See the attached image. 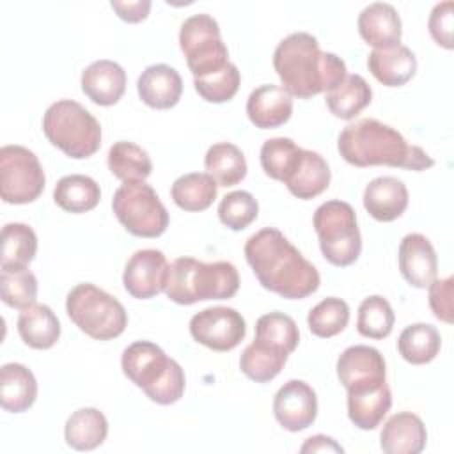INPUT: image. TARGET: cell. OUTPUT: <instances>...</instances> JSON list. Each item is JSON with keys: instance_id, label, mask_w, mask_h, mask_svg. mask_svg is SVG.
<instances>
[{"instance_id": "cell-1", "label": "cell", "mask_w": 454, "mask_h": 454, "mask_svg": "<svg viewBox=\"0 0 454 454\" xmlns=\"http://www.w3.org/2000/svg\"><path fill=\"white\" fill-rule=\"evenodd\" d=\"M245 257L259 284L287 300H303L317 291L319 271L275 227H264L245 243Z\"/></svg>"}, {"instance_id": "cell-2", "label": "cell", "mask_w": 454, "mask_h": 454, "mask_svg": "<svg viewBox=\"0 0 454 454\" xmlns=\"http://www.w3.org/2000/svg\"><path fill=\"white\" fill-rule=\"evenodd\" d=\"M273 67L282 87L300 99L328 92L348 76L344 60L321 51L317 39L307 32H293L278 43Z\"/></svg>"}, {"instance_id": "cell-3", "label": "cell", "mask_w": 454, "mask_h": 454, "mask_svg": "<svg viewBox=\"0 0 454 454\" xmlns=\"http://www.w3.org/2000/svg\"><path fill=\"white\" fill-rule=\"evenodd\" d=\"M337 149L355 167L387 165L420 172L434 165L422 147L408 144L395 128L371 117L348 124L339 135Z\"/></svg>"}, {"instance_id": "cell-4", "label": "cell", "mask_w": 454, "mask_h": 454, "mask_svg": "<svg viewBox=\"0 0 454 454\" xmlns=\"http://www.w3.org/2000/svg\"><path fill=\"white\" fill-rule=\"evenodd\" d=\"M239 289V275L232 262H202L193 257H177L168 270L165 294L179 305L204 300H229Z\"/></svg>"}, {"instance_id": "cell-5", "label": "cell", "mask_w": 454, "mask_h": 454, "mask_svg": "<svg viewBox=\"0 0 454 454\" xmlns=\"http://www.w3.org/2000/svg\"><path fill=\"white\" fill-rule=\"evenodd\" d=\"M121 367L124 376L156 404H174L184 394L183 367L154 342L137 340L129 344L122 351Z\"/></svg>"}, {"instance_id": "cell-6", "label": "cell", "mask_w": 454, "mask_h": 454, "mask_svg": "<svg viewBox=\"0 0 454 454\" xmlns=\"http://www.w3.org/2000/svg\"><path fill=\"white\" fill-rule=\"evenodd\" d=\"M46 138L66 156L82 160L92 156L101 145L98 119L73 99H59L43 115Z\"/></svg>"}, {"instance_id": "cell-7", "label": "cell", "mask_w": 454, "mask_h": 454, "mask_svg": "<svg viewBox=\"0 0 454 454\" xmlns=\"http://www.w3.org/2000/svg\"><path fill=\"white\" fill-rule=\"evenodd\" d=\"M66 312L83 333L96 340L115 339L128 326L122 303L89 282L78 284L67 293Z\"/></svg>"}, {"instance_id": "cell-8", "label": "cell", "mask_w": 454, "mask_h": 454, "mask_svg": "<svg viewBox=\"0 0 454 454\" xmlns=\"http://www.w3.org/2000/svg\"><path fill=\"white\" fill-rule=\"evenodd\" d=\"M323 257L339 268L353 264L362 252L356 213L344 200L323 202L312 218Z\"/></svg>"}, {"instance_id": "cell-9", "label": "cell", "mask_w": 454, "mask_h": 454, "mask_svg": "<svg viewBox=\"0 0 454 454\" xmlns=\"http://www.w3.org/2000/svg\"><path fill=\"white\" fill-rule=\"evenodd\" d=\"M121 225L138 238H158L168 227V211L145 181L122 183L112 199Z\"/></svg>"}, {"instance_id": "cell-10", "label": "cell", "mask_w": 454, "mask_h": 454, "mask_svg": "<svg viewBox=\"0 0 454 454\" xmlns=\"http://www.w3.org/2000/svg\"><path fill=\"white\" fill-rule=\"evenodd\" d=\"M179 48L193 78L209 76L229 64V51L222 41L220 27L209 14H193L183 21Z\"/></svg>"}, {"instance_id": "cell-11", "label": "cell", "mask_w": 454, "mask_h": 454, "mask_svg": "<svg viewBox=\"0 0 454 454\" xmlns=\"http://www.w3.org/2000/svg\"><path fill=\"white\" fill-rule=\"evenodd\" d=\"M44 183V170L30 149L16 144L0 149V195L4 202H34L43 193Z\"/></svg>"}, {"instance_id": "cell-12", "label": "cell", "mask_w": 454, "mask_h": 454, "mask_svg": "<svg viewBox=\"0 0 454 454\" xmlns=\"http://www.w3.org/2000/svg\"><path fill=\"white\" fill-rule=\"evenodd\" d=\"M190 333L213 351H231L245 339L247 323L232 307H207L192 316Z\"/></svg>"}, {"instance_id": "cell-13", "label": "cell", "mask_w": 454, "mask_h": 454, "mask_svg": "<svg viewBox=\"0 0 454 454\" xmlns=\"http://www.w3.org/2000/svg\"><path fill=\"white\" fill-rule=\"evenodd\" d=\"M337 378L348 394L376 390L387 383L385 358L376 348L349 346L337 358Z\"/></svg>"}, {"instance_id": "cell-14", "label": "cell", "mask_w": 454, "mask_h": 454, "mask_svg": "<svg viewBox=\"0 0 454 454\" xmlns=\"http://www.w3.org/2000/svg\"><path fill=\"white\" fill-rule=\"evenodd\" d=\"M170 264L161 250H137L126 262L122 284L128 294L137 300H149L165 291Z\"/></svg>"}, {"instance_id": "cell-15", "label": "cell", "mask_w": 454, "mask_h": 454, "mask_svg": "<svg viewBox=\"0 0 454 454\" xmlns=\"http://www.w3.org/2000/svg\"><path fill=\"white\" fill-rule=\"evenodd\" d=\"M273 415L277 422L291 433L307 429L317 417L314 388L301 380L286 381L275 394Z\"/></svg>"}, {"instance_id": "cell-16", "label": "cell", "mask_w": 454, "mask_h": 454, "mask_svg": "<svg viewBox=\"0 0 454 454\" xmlns=\"http://www.w3.org/2000/svg\"><path fill=\"white\" fill-rule=\"evenodd\" d=\"M399 270L404 280L417 289H426L436 278L438 257L431 241L419 232L406 234L399 245Z\"/></svg>"}, {"instance_id": "cell-17", "label": "cell", "mask_w": 454, "mask_h": 454, "mask_svg": "<svg viewBox=\"0 0 454 454\" xmlns=\"http://www.w3.org/2000/svg\"><path fill=\"white\" fill-rule=\"evenodd\" d=\"M358 32L374 50H387L401 44L403 25L394 5L372 2L358 14Z\"/></svg>"}, {"instance_id": "cell-18", "label": "cell", "mask_w": 454, "mask_h": 454, "mask_svg": "<svg viewBox=\"0 0 454 454\" xmlns=\"http://www.w3.org/2000/svg\"><path fill=\"white\" fill-rule=\"evenodd\" d=\"M293 114L291 94L273 83H266L250 92L247 99V115L259 129H271L286 124Z\"/></svg>"}, {"instance_id": "cell-19", "label": "cell", "mask_w": 454, "mask_h": 454, "mask_svg": "<svg viewBox=\"0 0 454 454\" xmlns=\"http://www.w3.org/2000/svg\"><path fill=\"white\" fill-rule=\"evenodd\" d=\"M82 90L92 103L112 106L126 90V71L114 60H96L82 73Z\"/></svg>"}, {"instance_id": "cell-20", "label": "cell", "mask_w": 454, "mask_h": 454, "mask_svg": "<svg viewBox=\"0 0 454 454\" xmlns=\"http://www.w3.org/2000/svg\"><path fill=\"white\" fill-rule=\"evenodd\" d=\"M140 99L156 110H168L177 105L183 94L181 74L167 64L147 66L137 80Z\"/></svg>"}, {"instance_id": "cell-21", "label": "cell", "mask_w": 454, "mask_h": 454, "mask_svg": "<svg viewBox=\"0 0 454 454\" xmlns=\"http://www.w3.org/2000/svg\"><path fill=\"white\" fill-rule=\"evenodd\" d=\"M362 200L374 220L394 222L408 207V188L394 176H381L365 186Z\"/></svg>"}, {"instance_id": "cell-22", "label": "cell", "mask_w": 454, "mask_h": 454, "mask_svg": "<svg viewBox=\"0 0 454 454\" xmlns=\"http://www.w3.org/2000/svg\"><path fill=\"white\" fill-rule=\"evenodd\" d=\"M427 442L422 419L411 411L394 413L383 426L380 447L387 454H419Z\"/></svg>"}, {"instance_id": "cell-23", "label": "cell", "mask_w": 454, "mask_h": 454, "mask_svg": "<svg viewBox=\"0 0 454 454\" xmlns=\"http://www.w3.org/2000/svg\"><path fill=\"white\" fill-rule=\"evenodd\" d=\"M330 177L332 172L326 160L316 151L301 149L298 161L284 184L296 199L310 200L328 188Z\"/></svg>"}, {"instance_id": "cell-24", "label": "cell", "mask_w": 454, "mask_h": 454, "mask_svg": "<svg viewBox=\"0 0 454 454\" xmlns=\"http://www.w3.org/2000/svg\"><path fill=\"white\" fill-rule=\"evenodd\" d=\"M371 74L385 87H401L417 73V57L404 46L397 44L387 50H372L367 57Z\"/></svg>"}, {"instance_id": "cell-25", "label": "cell", "mask_w": 454, "mask_h": 454, "mask_svg": "<svg viewBox=\"0 0 454 454\" xmlns=\"http://www.w3.org/2000/svg\"><path fill=\"white\" fill-rule=\"evenodd\" d=\"M37 397V381L34 372L23 364H4L0 369V404L5 411L21 413L28 410Z\"/></svg>"}, {"instance_id": "cell-26", "label": "cell", "mask_w": 454, "mask_h": 454, "mask_svg": "<svg viewBox=\"0 0 454 454\" xmlns=\"http://www.w3.org/2000/svg\"><path fill=\"white\" fill-rule=\"evenodd\" d=\"M18 333L28 348L50 349L60 337V323L48 305L32 303L18 316Z\"/></svg>"}, {"instance_id": "cell-27", "label": "cell", "mask_w": 454, "mask_h": 454, "mask_svg": "<svg viewBox=\"0 0 454 454\" xmlns=\"http://www.w3.org/2000/svg\"><path fill=\"white\" fill-rule=\"evenodd\" d=\"M108 434V420L98 408H80L71 413L64 426L66 443L76 450L99 447Z\"/></svg>"}, {"instance_id": "cell-28", "label": "cell", "mask_w": 454, "mask_h": 454, "mask_svg": "<svg viewBox=\"0 0 454 454\" xmlns=\"http://www.w3.org/2000/svg\"><path fill=\"white\" fill-rule=\"evenodd\" d=\"M287 351L264 340L254 339V342H250L239 356V369L247 378L254 380L255 383H266L280 374L287 362Z\"/></svg>"}, {"instance_id": "cell-29", "label": "cell", "mask_w": 454, "mask_h": 454, "mask_svg": "<svg viewBox=\"0 0 454 454\" xmlns=\"http://www.w3.org/2000/svg\"><path fill=\"white\" fill-rule=\"evenodd\" d=\"M372 99V89L360 74H348L337 87L326 92L328 110L344 121L355 119Z\"/></svg>"}, {"instance_id": "cell-30", "label": "cell", "mask_w": 454, "mask_h": 454, "mask_svg": "<svg viewBox=\"0 0 454 454\" xmlns=\"http://www.w3.org/2000/svg\"><path fill=\"white\" fill-rule=\"evenodd\" d=\"M101 199L99 184L83 174L64 176L53 190L55 204L67 213H87L98 206Z\"/></svg>"}, {"instance_id": "cell-31", "label": "cell", "mask_w": 454, "mask_h": 454, "mask_svg": "<svg viewBox=\"0 0 454 454\" xmlns=\"http://www.w3.org/2000/svg\"><path fill=\"white\" fill-rule=\"evenodd\" d=\"M204 167L218 186H234L247 176V160L241 149L231 142L213 144L206 156Z\"/></svg>"}, {"instance_id": "cell-32", "label": "cell", "mask_w": 454, "mask_h": 454, "mask_svg": "<svg viewBox=\"0 0 454 454\" xmlns=\"http://www.w3.org/2000/svg\"><path fill=\"white\" fill-rule=\"evenodd\" d=\"M37 236L27 223L12 222L2 227V270H21L35 257Z\"/></svg>"}, {"instance_id": "cell-33", "label": "cell", "mask_w": 454, "mask_h": 454, "mask_svg": "<svg viewBox=\"0 0 454 454\" xmlns=\"http://www.w3.org/2000/svg\"><path fill=\"white\" fill-rule=\"evenodd\" d=\"M440 332L429 323H413L406 326L397 339L399 355L413 365H422L434 360L440 353Z\"/></svg>"}, {"instance_id": "cell-34", "label": "cell", "mask_w": 454, "mask_h": 454, "mask_svg": "<svg viewBox=\"0 0 454 454\" xmlns=\"http://www.w3.org/2000/svg\"><path fill=\"white\" fill-rule=\"evenodd\" d=\"M392 406V392L385 383L376 390L362 394H348V417L349 420L364 431L376 429L387 411Z\"/></svg>"}, {"instance_id": "cell-35", "label": "cell", "mask_w": 454, "mask_h": 454, "mask_svg": "<svg viewBox=\"0 0 454 454\" xmlns=\"http://www.w3.org/2000/svg\"><path fill=\"white\" fill-rule=\"evenodd\" d=\"M110 172L122 183L145 181L153 172V161L145 149L133 142H115L106 158Z\"/></svg>"}, {"instance_id": "cell-36", "label": "cell", "mask_w": 454, "mask_h": 454, "mask_svg": "<svg viewBox=\"0 0 454 454\" xmlns=\"http://www.w3.org/2000/svg\"><path fill=\"white\" fill-rule=\"evenodd\" d=\"M218 184L204 172H190L177 177L170 188L172 200L184 211H204L216 199Z\"/></svg>"}, {"instance_id": "cell-37", "label": "cell", "mask_w": 454, "mask_h": 454, "mask_svg": "<svg viewBox=\"0 0 454 454\" xmlns=\"http://www.w3.org/2000/svg\"><path fill=\"white\" fill-rule=\"evenodd\" d=\"M301 147H298L287 137L268 138L261 147V167L266 176L275 181L286 183L293 172Z\"/></svg>"}, {"instance_id": "cell-38", "label": "cell", "mask_w": 454, "mask_h": 454, "mask_svg": "<svg viewBox=\"0 0 454 454\" xmlns=\"http://www.w3.org/2000/svg\"><path fill=\"white\" fill-rule=\"evenodd\" d=\"M349 323V307L344 300L328 296L310 309L307 316L309 330L321 339H330L340 333Z\"/></svg>"}, {"instance_id": "cell-39", "label": "cell", "mask_w": 454, "mask_h": 454, "mask_svg": "<svg viewBox=\"0 0 454 454\" xmlns=\"http://www.w3.org/2000/svg\"><path fill=\"white\" fill-rule=\"evenodd\" d=\"M394 321L395 316L390 303L383 296L372 294L367 296L358 307L356 330L360 335L369 339H385L390 335Z\"/></svg>"}, {"instance_id": "cell-40", "label": "cell", "mask_w": 454, "mask_h": 454, "mask_svg": "<svg viewBox=\"0 0 454 454\" xmlns=\"http://www.w3.org/2000/svg\"><path fill=\"white\" fill-rule=\"evenodd\" d=\"M255 339L277 346L291 355L300 342V332L291 316L284 312H270L257 319Z\"/></svg>"}, {"instance_id": "cell-41", "label": "cell", "mask_w": 454, "mask_h": 454, "mask_svg": "<svg viewBox=\"0 0 454 454\" xmlns=\"http://www.w3.org/2000/svg\"><path fill=\"white\" fill-rule=\"evenodd\" d=\"M0 296L2 301L12 309H27L35 303L37 278L27 270H2L0 273Z\"/></svg>"}, {"instance_id": "cell-42", "label": "cell", "mask_w": 454, "mask_h": 454, "mask_svg": "<svg viewBox=\"0 0 454 454\" xmlns=\"http://www.w3.org/2000/svg\"><path fill=\"white\" fill-rule=\"evenodd\" d=\"M259 215V204L250 192L236 190L227 193L218 204V218L231 231L247 229Z\"/></svg>"}, {"instance_id": "cell-43", "label": "cell", "mask_w": 454, "mask_h": 454, "mask_svg": "<svg viewBox=\"0 0 454 454\" xmlns=\"http://www.w3.org/2000/svg\"><path fill=\"white\" fill-rule=\"evenodd\" d=\"M241 74L238 67L229 62L218 73H213L204 78H193V87L197 94L209 103H225L232 99L239 89Z\"/></svg>"}, {"instance_id": "cell-44", "label": "cell", "mask_w": 454, "mask_h": 454, "mask_svg": "<svg viewBox=\"0 0 454 454\" xmlns=\"http://www.w3.org/2000/svg\"><path fill=\"white\" fill-rule=\"evenodd\" d=\"M454 278L447 277L429 284V307L436 319L450 325L454 321Z\"/></svg>"}, {"instance_id": "cell-45", "label": "cell", "mask_w": 454, "mask_h": 454, "mask_svg": "<svg viewBox=\"0 0 454 454\" xmlns=\"http://www.w3.org/2000/svg\"><path fill=\"white\" fill-rule=\"evenodd\" d=\"M427 28L434 43L445 50H452V2L445 0L433 7Z\"/></svg>"}, {"instance_id": "cell-46", "label": "cell", "mask_w": 454, "mask_h": 454, "mask_svg": "<svg viewBox=\"0 0 454 454\" xmlns=\"http://www.w3.org/2000/svg\"><path fill=\"white\" fill-rule=\"evenodd\" d=\"M112 9L117 12V16L122 21L128 23H138L147 18L151 11V2L149 0H135V2H119L112 0Z\"/></svg>"}, {"instance_id": "cell-47", "label": "cell", "mask_w": 454, "mask_h": 454, "mask_svg": "<svg viewBox=\"0 0 454 454\" xmlns=\"http://www.w3.org/2000/svg\"><path fill=\"white\" fill-rule=\"evenodd\" d=\"M300 452H344V449L333 438L316 434L305 440V443L300 447Z\"/></svg>"}]
</instances>
